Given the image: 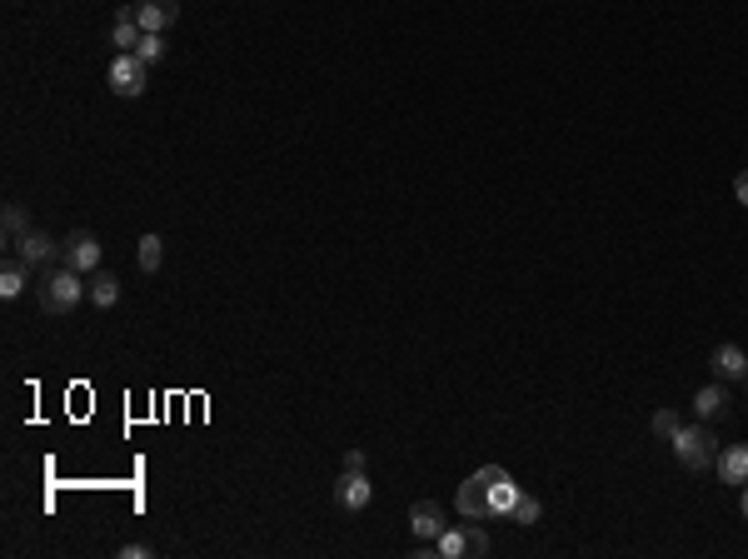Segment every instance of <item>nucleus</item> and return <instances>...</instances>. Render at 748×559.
I'll return each mask as SVG.
<instances>
[{
  "mask_svg": "<svg viewBox=\"0 0 748 559\" xmlns=\"http://www.w3.org/2000/svg\"><path fill=\"white\" fill-rule=\"evenodd\" d=\"M80 300H90V280H80V270H70V265L40 270V280H35V305H40L45 315H70Z\"/></svg>",
  "mask_w": 748,
  "mask_h": 559,
  "instance_id": "f257e3e1",
  "label": "nucleus"
},
{
  "mask_svg": "<svg viewBox=\"0 0 748 559\" xmlns=\"http://www.w3.org/2000/svg\"><path fill=\"white\" fill-rule=\"evenodd\" d=\"M669 445H674V455H679V465H684V470H709V460L719 455L709 420H699V425H679V435H674Z\"/></svg>",
  "mask_w": 748,
  "mask_h": 559,
  "instance_id": "f03ea898",
  "label": "nucleus"
},
{
  "mask_svg": "<svg viewBox=\"0 0 748 559\" xmlns=\"http://www.w3.org/2000/svg\"><path fill=\"white\" fill-rule=\"evenodd\" d=\"M105 80H110V95L135 100V95H145V85H150V65H145L140 55H115Z\"/></svg>",
  "mask_w": 748,
  "mask_h": 559,
  "instance_id": "7ed1b4c3",
  "label": "nucleus"
},
{
  "mask_svg": "<svg viewBox=\"0 0 748 559\" xmlns=\"http://www.w3.org/2000/svg\"><path fill=\"white\" fill-rule=\"evenodd\" d=\"M60 265H70L80 275H95L100 270V240L90 230H70V240L60 245Z\"/></svg>",
  "mask_w": 748,
  "mask_h": 559,
  "instance_id": "20e7f679",
  "label": "nucleus"
},
{
  "mask_svg": "<svg viewBox=\"0 0 748 559\" xmlns=\"http://www.w3.org/2000/svg\"><path fill=\"white\" fill-rule=\"evenodd\" d=\"M60 245H65V240H55L50 230H35V225H30V235L20 240L15 255H20L30 270H50V265H60Z\"/></svg>",
  "mask_w": 748,
  "mask_h": 559,
  "instance_id": "39448f33",
  "label": "nucleus"
},
{
  "mask_svg": "<svg viewBox=\"0 0 748 559\" xmlns=\"http://www.w3.org/2000/svg\"><path fill=\"white\" fill-rule=\"evenodd\" d=\"M454 510L464 515V520H494V505H489V480H479V475H469L464 485H459V495H454Z\"/></svg>",
  "mask_w": 748,
  "mask_h": 559,
  "instance_id": "423d86ee",
  "label": "nucleus"
},
{
  "mask_svg": "<svg viewBox=\"0 0 748 559\" xmlns=\"http://www.w3.org/2000/svg\"><path fill=\"white\" fill-rule=\"evenodd\" d=\"M130 10H135V25L145 35H165L180 20V0H135Z\"/></svg>",
  "mask_w": 748,
  "mask_h": 559,
  "instance_id": "0eeeda50",
  "label": "nucleus"
},
{
  "mask_svg": "<svg viewBox=\"0 0 748 559\" xmlns=\"http://www.w3.org/2000/svg\"><path fill=\"white\" fill-rule=\"evenodd\" d=\"M370 500H374V490H370V480H365V470H345V475L335 480V505H340L345 515H360Z\"/></svg>",
  "mask_w": 748,
  "mask_h": 559,
  "instance_id": "6e6552de",
  "label": "nucleus"
},
{
  "mask_svg": "<svg viewBox=\"0 0 748 559\" xmlns=\"http://www.w3.org/2000/svg\"><path fill=\"white\" fill-rule=\"evenodd\" d=\"M714 470H719V480H724V485L744 490V485H748V445H729V450H719V455H714Z\"/></svg>",
  "mask_w": 748,
  "mask_h": 559,
  "instance_id": "1a4fd4ad",
  "label": "nucleus"
},
{
  "mask_svg": "<svg viewBox=\"0 0 748 559\" xmlns=\"http://www.w3.org/2000/svg\"><path fill=\"white\" fill-rule=\"evenodd\" d=\"M409 530H414L419 540H439L449 525H444V510H439L434 500H419V505L409 510Z\"/></svg>",
  "mask_w": 748,
  "mask_h": 559,
  "instance_id": "9d476101",
  "label": "nucleus"
},
{
  "mask_svg": "<svg viewBox=\"0 0 748 559\" xmlns=\"http://www.w3.org/2000/svg\"><path fill=\"white\" fill-rule=\"evenodd\" d=\"M140 40H145V30L135 25V10H120L115 25H110V45H115V55H135Z\"/></svg>",
  "mask_w": 748,
  "mask_h": 559,
  "instance_id": "9b49d317",
  "label": "nucleus"
},
{
  "mask_svg": "<svg viewBox=\"0 0 748 559\" xmlns=\"http://www.w3.org/2000/svg\"><path fill=\"white\" fill-rule=\"evenodd\" d=\"M709 365H714L719 380H748V355L739 350V345H719Z\"/></svg>",
  "mask_w": 748,
  "mask_h": 559,
  "instance_id": "f8f14e48",
  "label": "nucleus"
},
{
  "mask_svg": "<svg viewBox=\"0 0 748 559\" xmlns=\"http://www.w3.org/2000/svg\"><path fill=\"white\" fill-rule=\"evenodd\" d=\"M694 415H699V420H724V415H729V390H724V385H704V390L694 395Z\"/></svg>",
  "mask_w": 748,
  "mask_h": 559,
  "instance_id": "ddd939ff",
  "label": "nucleus"
},
{
  "mask_svg": "<svg viewBox=\"0 0 748 559\" xmlns=\"http://www.w3.org/2000/svg\"><path fill=\"white\" fill-rule=\"evenodd\" d=\"M25 285H30V265H25L20 255H10L5 270H0V295H5V300H20Z\"/></svg>",
  "mask_w": 748,
  "mask_h": 559,
  "instance_id": "4468645a",
  "label": "nucleus"
},
{
  "mask_svg": "<svg viewBox=\"0 0 748 559\" xmlns=\"http://www.w3.org/2000/svg\"><path fill=\"white\" fill-rule=\"evenodd\" d=\"M90 305H95V310L120 305V280H115V275H105V270H95V275H90Z\"/></svg>",
  "mask_w": 748,
  "mask_h": 559,
  "instance_id": "2eb2a0df",
  "label": "nucleus"
},
{
  "mask_svg": "<svg viewBox=\"0 0 748 559\" xmlns=\"http://www.w3.org/2000/svg\"><path fill=\"white\" fill-rule=\"evenodd\" d=\"M135 260H140V270L145 275H155L160 265H165V240L150 230V235H140V250H135Z\"/></svg>",
  "mask_w": 748,
  "mask_h": 559,
  "instance_id": "dca6fc26",
  "label": "nucleus"
},
{
  "mask_svg": "<svg viewBox=\"0 0 748 559\" xmlns=\"http://www.w3.org/2000/svg\"><path fill=\"white\" fill-rule=\"evenodd\" d=\"M514 500H519V485H514V480H499V485H489V505H494V520H509Z\"/></svg>",
  "mask_w": 748,
  "mask_h": 559,
  "instance_id": "f3484780",
  "label": "nucleus"
},
{
  "mask_svg": "<svg viewBox=\"0 0 748 559\" xmlns=\"http://www.w3.org/2000/svg\"><path fill=\"white\" fill-rule=\"evenodd\" d=\"M25 235H30V225H25V215H20V205H5V250L15 255Z\"/></svg>",
  "mask_w": 748,
  "mask_h": 559,
  "instance_id": "a211bd4d",
  "label": "nucleus"
},
{
  "mask_svg": "<svg viewBox=\"0 0 748 559\" xmlns=\"http://www.w3.org/2000/svg\"><path fill=\"white\" fill-rule=\"evenodd\" d=\"M539 515H544V505H539V495H529V490H519V500H514V510H509V520H514V525H539Z\"/></svg>",
  "mask_w": 748,
  "mask_h": 559,
  "instance_id": "6ab92c4d",
  "label": "nucleus"
},
{
  "mask_svg": "<svg viewBox=\"0 0 748 559\" xmlns=\"http://www.w3.org/2000/svg\"><path fill=\"white\" fill-rule=\"evenodd\" d=\"M434 555L439 559H464L469 550H464V530H444L439 540H434Z\"/></svg>",
  "mask_w": 748,
  "mask_h": 559,
  "instance_id": "aec40b11",
  "label": "nucleus"
},
{
  "mask_svg": "<svg viewBox=\"0 0 748 559\" xmlns=\"http://www.w3.org/2000/svg\"><path fill=\"white\" fill-rule=\"evenodd\" d=\"M464 550H469L474 559L489 555V535H484V525H479V520H469V525H464Z\"/></svg>",
  "mask_w": 748,
  "mask_h": 559,
  "instance_id": "412c9836",
  "label": "nucleus"
},
{
  "mask_svg": "<svg viewBox=\"0 0 748 559\" xmlns=\"http://www.w3.org/2000/svg\"><path fill=\"white\" fill-rule=\"evenodd\" d=\"M165 50H170V45H165V40H160V35H145V40H140V50H135V55H140V60H145V65H160V60H165Z\"/></svg>",
  "mask_w": 748,
  "mask_h": 559,
  "instance_id": "4be33fe9",
  "label": "nucleus"
},
{
  "mask_svg": "<svg viewBox=\"0 0 748 559\" xmlns=\"http://www.w3.org/2000/svg\"><path fill=\"white\" fill-rule=\"evenodd\" d=\"M679 425H684V420H679L674 410H659V415H654V435H659V440H674Z\"/></svg>",
  "mask_w": 748,
  "mask_h": 559,
  "instance_id": "5701e85b",
  "label": "nucleus"
},
{
  "mask_svg": "<svg viewBox=\"0 0 748 559\" xmlns=\"http://www.w3.org/2000/svg\"><path fill=\"white\" fill-rule=\"evenodd\" d=\"M120 559H155V550H150V545H125Z\"/></svg>",
  "mask_w": 748,
  "mask_h": 559,
  "instance_id": "b1692460",
  "label": "nucleus"
},
{
  "mask_svg": "<svg viewBox=\"0 0 748 559\" xmlns=\"http://www.w3.org/2000/svg\"><path fill=\"white\" fill-rule=\"evenodd\" d=\"M734 200L748 205V170H739V180H734Z\"/></svg>",
  "mask_w": 748,
  "mask_h": 559,
  "instance_id": "393cba45",
  "label": "nucleus"
},
{
  "mask_svg": "<svg viewBox=\"0 0 748 559\" xmlns=\"http://www.w3.org/2000/svg\"><path fill=\"white\" fill-rule=\"evenodd\" d=\"M345 470H365V450H345Z\"/></svg>",
  "mask_w": 748,
  "mask_h": 559,
  "instance_id": "a878e982",
  "label": "nucleus"
},
{
  "mask_svg": "<svg viewBox=\"0 0 748 559\" xmlns=\"http://www.w3.org/2000/svg\"><path fill=\"white\" fill-rule=\"evenodd\" d=\"M744 520H748V485H744Z\"/></svg>",
  "mask_w": 748,
  "mask_h": 559,
  "instance_id": "bb28decb",
  "label": "nucleus"
}]
</instances>
